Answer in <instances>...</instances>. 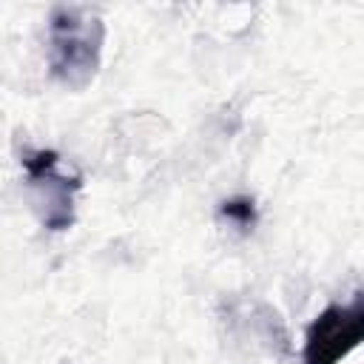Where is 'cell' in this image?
Segmentation results:
<instances>
[{
    "label": "cell",
    "mask_w": 364,
    "mask_h": 364,
    "mask_svg": "<svg viewBox=\"0 0 364 364\" xmlns=\"http://www.w3.org/2000/svg\"><path fill=\"white\" fill-rule=\"evenodd\" d=\"M105 46V23L85 6H54L48 17V71L51 77L82 91L100 71Z\"/></svg>",
    "instance_id": "obj_1"
},
{
    "label": "cell",
    "mask_w": 364,
    "mask_h": 364,
    "mask_svg": "<svg viewBox=\"0 0 364 364\" xmlns=\"http://www.w3.org/2000/svg\"><path fill=\"white\" fill-rule=\"evenodd\" d=\"M26 191L46 230H68L74 225V196L82 188L80 173L60 168V154L51 148H26L20 154Z\"/></svg>",
    "instance_id": "obj_2"
},
{
    "label": "cell",
    "mask_w": 364,
    "mask_h": 364,
    "mask_svg": "<svg viewBox=\"0 0 364 364\" xmlns=\"http://www.w3.org/2000/svg\"><path fill=\"white\" fill-rule=\"evenodd\" d=\"M364 344V293L347 304H327L307 327L301 364H341Z\"/></svg>",
    "instance_id": "obj_3"
},
{
    "label": "cell",
    "mask_w": 364,
    "mask_h": 364,
    "mask_svg": "<svg viewBox=\"0 0 364 364\" xmlns=\"http://www.w3.org/2000/svg\"><path fill=\"white\" fill-rule=\"evenodd\" d=\"M219 216L228 219L230 225L242 228V230H250L256 225V202L250 196H233V199H225L219 205Z\"/></svg>",
    "instance_id": "obj_4"
}]
</instances>
